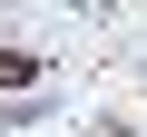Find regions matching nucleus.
<instances>
[{
	"label": "nucleus",
	"mask_w": 147,
	"mask_h": 137,
	"mask_svg": "<svg viewBox=\"0 0 147 137\" xmlns=\"http://www.w3.org/2000/svg\"><path fill=\"white\" fill-rule=\"evenodd\" d=\"M30 79H39V59H30V49H0V98H10V88H30Z\"/></svg>",
	"instance_id": "1"
}]
</instances>
